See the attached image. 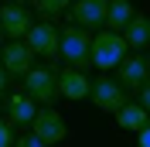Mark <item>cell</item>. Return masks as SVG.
Listing matches in <instances>:
<instances>
[{
  "label": "cell",
  "mask_w": 150,
  "mask_h": 147,
  "mask_svg": "<svg viewBox=\"0 0 150 147\" xmlns=\"http://www.w3.org/2000/svg\"><path fill=\"white\" fill-rule=\"evenodd\" d=\"M126 55H130V45H126L123 34H116V31H99V34H92V65L96 69H103V72L120 69V65L126 62Z\"/></svg>",
  "instance_id": "cell-1"
},
{
  "label": "cell",
  "mask_w": 150,
  "mask_h": 147,
  "mask_svg": "<svg viewBox=\"0 0 150 147\" xmlns=\"http://www.w3.org/2000/svg\"><path fill=\"white\" fill-rule=\"evenodd\" d=\"M62 58L68 69H79V72L92 65V38L85 28H75V24L62 28Z\"/></svg>",
  "instance_id": "cell-2"
},
{
  "label": "cell",
  "mask_w": 150,
  "mask_h": 147,
  "mask_svg": "<svg viewBox=\"0 0 150 147\" xmlns=\"http://www.w3.org/2000/svg\"><path fill=\"white\" fill-rule=\"evenodd\" d=\"M24 92L34 103H41V106H51L62 96V89H58V69L55 65H34L28 72V79H24Z\"/></svg>",
  "instance_id": "cell-3"
},
{
  "label": "cell",
  "mask_w": 150,
  "mask_h": 147,
  "mask_svg": "<svg viewBox=\"0 0 150 147\" xmlns=\"http://www.w3.org/2000/svg\"><path fill=\"white\" fill-rule=\"evenodd\" d=\"M106 17H109V0H75L68 10V21L75 28L85 31H106Z\"/></svg>",
  "instance_id": "cell-4"
},
{
  "label": "cell",
  "mask_w": 150,
  "mask_h": 147,
  "mask_svg": "<svg viewBox=\"0 0 150 147\" xmlns=\"http://www.w3.org/2000/svg\"><path fill=\"white\" fill-rule=\"evenodd\" d=\"M24 41H28V48L34 55L48 58V62L51 58H62V28H55L51 21H38Z\"/></svg>",
  "instance_id": "cell-5"
},
{
  "label": "cell",
  "mask_w": 150,
  "mask_h": 147,
  "mask_svg": "<svg viewBox=\"0 0 150 147\" xmlns=\"http://www.w3.org/2000/svg\"><path fill=\"white\" fill-rule=\"evenodd\" d=\"M34 24H38V17L31 14V7H17V4H4L0 7V31L10 41H24Z\"/></svg>",
  "instance_id": "cell-6"
},
{
  "label": "cell",
  "mask_w": 150,
  "mask_h": 147,
  "mask_svg": "<svg viewBox=\"0 0 150 147\" xmlns=\"http://www.w3.org/2000/svg\"><path fill=\"white\" fill-rule=\"evenodd\" d=\"M92 103H96L103 113H112V116H116V113H120L123 106L130 103V96H126V89H123L116 79L99 75V79L92 82Z\"/></svg>",
  "instance_id": "cell-7"
},
{
  "label": "cell",
  "mask_w": 150,
  "mask_h": 147,
  "mask_svg": "<svg viewBox=\"0 0 150 147\" xmlns=\"http://www.w3.org/2000/svg\"><path fill=\"white\" fill-rule=\"evenodd\" d=\"M31 133H38L48 147H55V144H62V140L68 137V123L62 120V113H58L55 106H41L34 127H31Z\"/></svg>",
  "instance_id": "cell-8"
},
{
  "label": "cell",
  "mask_w": 150,
  "mask_h": 147,
  "mask_svg": "<svg viewBox=\"0 0 150 147\" xmlns=\"http://www.w3.org/2000/svg\"><path fill=\"white\" fill-rule=\"evenodd\" d=\"M0 110H4V116L14 123V130L34 127V120H38V103L31 99L28 92H10L7 99L0 103Z\"/></svg>",
  "instance_id": "cell-9"
},
{
  "label": "cell",
  "mask_w": 150,
  "mask_h": 147,
  "mask_svg": "<svg viewBox=\"0 0 150 147\" xmlns=\"http://www.w3.org/2000/svg\"><path fill=\"white\" fill-rule=\"evenodd\" d=\"M0 65L10 72V79H28V72L34 69V51L28 48V41H7L0 51Z\"/></svg>",
  "instance_id": "cell-10"
},
{
  "label": "cell",
  "mask_w": 150,
  "mask_h": 147,
  "mask_svg": "<svg viewBox=\"0 0 150 147\" xmlns=\"http://www.w3.org/2000/svg\"><path fill=\"white\" fill-rule=\"evenodd\" d=\"M147 79H150V62H147V55L143 51H130L126 55V62L120 65V86L126 92H140L143 86H147Z\"/></svg>",
  "instance_id": "cell-11"
},
{
  "label": "cell",
  "mask_w": 150,
  "mask_h": 147,
  "mask_svg": "<svg viewBox=\"0 0 150 147\" xmlns=\"http://www.w3.org/2000/svg\"><path fill=\"white\" fill-rule=\"evenodd\" d=\"M58 89H62V96L65 99H89L92 96V82L85 79V72H79V69H58Z\"/></svg>",
  "instance_id": "cell-12"
},
{
  "label": "cell",
  "mask_w": 150,
  "mask_h": 147,
  "mask_svg": "<svg viewBox=\"0 0 150 147\" xmlns=\"http://www.w3.org/2000/svg\"><path fill=\"white\" fill-rule=\"evenodd\" d=\"M150 113L143 110L140 103H126L120 113H116V123H120V130H130V133H143V130L150 127Z\"/></svg>",
  "instance_id": "cell-13"
},
{
  "label": "cell",
  "mask_w": 150,
  "mask_h": 147,
  "mask_svg": "<svg viewBox=\"0 0 150 147\" xmlns=\"http://www.w3.org/2000/svg\"><path fill=\"white\" fill-rule=\"evenodd\" d=\"M137 17V10H133L130 0H109V17H106V31H116V34H123V31L130 28V21Z\"/></svg>",
  "instance_id": "cell-14"
},
{
  "label": "cell",
  "mask_w": 150,
  "mask_h": 147,
  "mask_svg": "<svg viewBox=\"0 0 150 147\" xmlns=\"http://www.w3.org/2000/svg\"><path fill=\"white\" fill-rule=\"evenodd\" d=\"M123 38H126L130 51H143V48L150 45V17L147 14H137V17L130 21V28L123 31Z\"/></svg>",
  "instance_id": "cell-15"
},
{
  "label": "cell",
  "mask_w": 150,
  "mask_h": 147,
  "mask_svg": "<svg viewBox=\"0 0 150 147\" xmlns=\"http://www.w3.org/2000/svg\"><path fill=\"white\" fill-rule=\"evenodd\" d=\"M72 4H75V0H38L34 10H38V17H41V21H51V24H55L62 14L72 10Z\"/></svg>",
  "instance_id": "cell-16"
},
{
  "label": "cell",
  "mask_w": 150,
  "mask_h": 147,
  "mask_svg": "<svg viewBox=\"0 0 150 147\" xmlns=\"http://www.w3.org/2000/svg\"><path fill=\"white\" fill-rule=\"evenodd\" d=\"M14 123H10L7 116H0V147H14Z\"/></svg>",
  "instance_id": "cell-17"
},
{
  "label": "cell",
  "mask_w": 150,
  "mask_h": 147,
  "mask_svg": "<svg viewBox=\"0 0 150 147\" xmlns=\"http://www.w3.org/2000/svg\"><path fill=\"white\" fill-rule=\"evenodd\" d=\"M14 147H48V144H45L41 137H38V133H17Z\"/></svg>",
  "instance_id": "cell-18"
},
{
  "label": "cell",
  "mask_w": 150,
  "mask_h": 147,
  "mask_svg": "<svg viewBox=\"0 0 150 147\" xmlns=\"http://www.w3.org/2000/svg\"><path fill=\"white\" fill-rule=\"evenodd\" d=\"M7 82H10V72L4 69V65H0V103L7 99Z\"/></svg>",
  "instance_id": "cell-19"
},
{
  "label": "cell",
  "mask_w": 150,
  "mask_h": 147,
  "mask_svg": "<svg viewBox=\"0 0 150 147\" xmlns=\"http://www.w3.org/2000/svg\"><path fill=\"white\" fill-rule=\"evenodd\" d=\"M140 106H143V110L150 113V79H147V86L140 89Z\"/></svg>",
  "instance_id": "cell-20"
},
{
  "label": "cell",
  "mask_w": 150,
  "mask_h": 147,
  "mask_svg": "<svg viewBox=\"0 0 150 147\" xmlns=\"http://www.w3.org/2000/svg\"><path fill=\"white\" fill-rule=\"evenodd\" d=\"M137 147H150V127L143 133H137Z\"/></svg>",
  "instance_id": "cell-21"
},
{
  "label": "cell",
  "mask_w": 150,
  "mask_h": 147,
  "mask_svg": "<svg viewBox=\"0 0 150 147\" xmlns=\"http://www.w3.org/2000/svg\"><path fill=\"white\" fill-rule=\"evenodd\" d=\"M7 4H17V7H31V4H38V0H7Z\"/></svg>",
  "instance_id": "cell-22"
},
{
  "label": "cell",
  "mask_w": 150,
  "mask_h": 147,
  "mask_svg": "<svg viewBox=\"0 0 150 147\" xmlns=\"http://www.w3.org/2000/svg\"><path fill=\"white\" fill-rule=\"evenodd\" d=\"M4 45H7V34H4V31H0V51H4Z\"/></svg>",
  "instance_id": "cell-23"
},
{
  "label": "cell",
  "mask_w": 150,
  "mask_h": 147,
  "mask_svg": "<svg viewBox=\"0 0 150 147\" xmlns=\"http://www.w3.org/2000/svg\"><path fill=\"white\" fill-rule=\"evenodd\" d=\"M0 7H4V4H0Z\"/></svg>",
  "instance_id": "cell-24"
}]
</instances>
